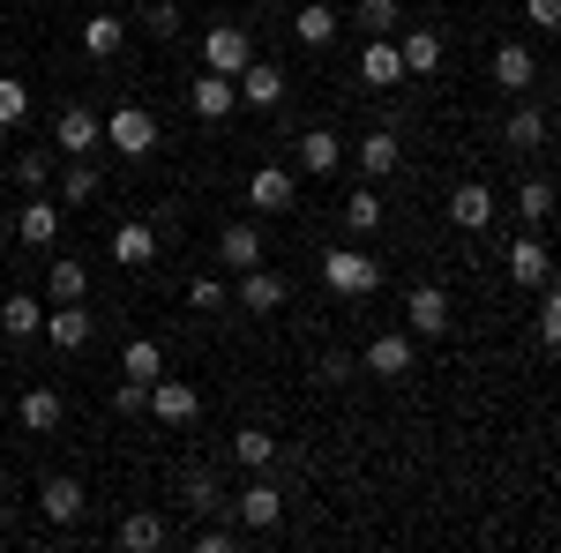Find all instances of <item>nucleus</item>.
I'll return each instance as SVG.
<instances>
[{"label": "nucleus", "mask_w": 561, "mask_h": 553, "mask_svg": "<svg viewBox=\"0 0 561 553\" xmlns=\"http://www.w3.org/2000/svg\"><path fill=\"white\" fill-rule=\"evenodd\" d=\"M322 285L337 299H367V292H382V262L367 255V247H330L322 255Z\"/></svg>", "instance_id": "f257e3e1"}, {"label": "nucleus", "mask_w": 561, "mask_h": 553, "mask_svg": "<svg viewBox=\"0 0 561 553\" xmlns=\"http://www.w3.org/2000/svg\"><path fill=\"white\" fill-rule=\"evenodd\" d=\"M203 60H210L217 76H240V68L255 60V38H248V23H210V31H203Z\"/></svg>", "instance_id": "f03ea898"}, {"label": "nucleus", "mask_w": 561, "mask_h": 553, "mask_svg": "<svg viewBox=\"0 0 561 553\" xmlns=\"http://www.w3.org/2000/svg\"><path fill=\"white\" fill-rule=\"evenodd\" d=\"M105 142H113L121 158H150V150H158V120H150L142 105H121V113H105Z\"/></svg>", "instance_id": "7ed1b4c3"}, {"label": "nucleus", "mask_w": 561, "mask_h": 553, "mask_svg": "<svg viewBox=\"0 0 561 553\" xmlns=\"http://www.w3.org/2000/svg\"><path fill=\"white\" fill-rule=\"evenodd\" d=\"M90 330H98V322H90V307H83V299H53V314H45V330H38V337L53 344V352H83Z\"/></svg>", "instance_id": "20e7f679"}, {"label": "nucleus", "mask_w": 561, "mask_h": 553, "mask_svg": "<svg viewBox=\"0 0 561 553\" xmlns=\"http://www.w3.org/2000/svg\"><path fill=\"white\" fill-rule=\"evenodd\" d=\"M53 142H60V158H90V150L105 142V120H98L90 105H60V120H53Z\"/></svg>", "instance_id": "39448f33"}, {"label": "nucleus", "mask_w": 561, "mask_h": 553, "mask_svg": "<svg viewBox=\"0 0 561 553\" xmlns=\"http://www.w3.org/2000/svg\"><path fill=\"white\" fill-rule=\"evenodd\" d=\"M232 83H240V105H255V113H277L285 105V68L277 60H248Z\"/></svg>", "instance_id": "423d86ee"}, {"label": "nucleus", "mask_w": 561, "mask_h": 553, "mask_svg": "<svg viewBox=\"0 0 561 553\" xmlns=\"http://www.w3.org/2000/svg\"><path fill=\"white\" fill-rule=\"evenodd\" d=\"M232 509H240V531H277V523H285V494H277L270 479H248Z\"/></svg>", "instance_id": "0eeeda50"}, {"label": "nucleus", "mask_w": 561, "mask_h": 553, "mask_svg": "<svg viewBox=\"0 0 561 553\" xmlns=\"http://www.w3.org/2000/svg\"><path fill=\"white\" fill-rule=\"evenodd\" d=\"M150 412H158L165 426H195V419H203V389H195V382H165V375H158V382H150Z\"/></svg>", "instance_id": "6e6552de"}, {"label": "nucleus", "mask_w": 561, "mask_h": 553, "mask_svg": "<svg viewBox=\"0 0 561 553\" xmlns=\"http://www.w3.org/2000/svg\"><path fill=\"white\" fill-rule=\"evenodd\" d=\"M359 367H367L375 382H404V375H412V337H404V330H389V337H375L367 352H359Z\"/></svg>", "instance_id": "1a4fd4ad"}, {"label": "nucleus", "mask_w": 561, "mask_h": 553, "mask_svg": "<svg viewBox=\"0 0 561 553\" xmlns=\"http://www.w3.org/2000/svg\"><path fill=\"white\" fill-rule=\"evenodd\" d=\"M187 105H195V120H225V113L240 105V83H232V76H217V68H203V76L187 83Z\"/></svg>", "instance_id": "9d476101"}, {"label": "nucleus", "mask_w": 561, "mask_h": 553, "mask_svg": "<svg viewBox=\"0 0 561 553\" xmlns=\"http://www.w3.org/2000/svg\"><path fill=\"white\" fill-rule=\"evenodd\" d=\"M397 53H404V76H420V83H427V76H442V60H449V45H442V31H434V23L404 31V45H397Z\"/></svg>", "instance_id": "9b49d317"}, {"label": "nucleus", "mask_w": 561, "mask_h": 553, "mask_svg": "<svg viewBox=\"0 0 561 553\" xmlns=\"http://www.w3.org/2000/svg\"><path fill=\"white\" fill-rule=\"evenodd\" d=\"M449 224H457V232H486V224H494V187H486V180H465V187L449 195Z\"/></svg>", "instance_id": "f8f14e48"}, {"label": "nucleus", "mask_w": 561, "mask_h": 553, "mask_svg": "<svg viewBox=\"0 0 561 553\" xmlns=\"http://www.w3.org/2000/svg\"><path fill=\"white\" fill-rule=\"evenodd\" d=\"M248 203H255V210H293V203H300V180H293V172L285 165H262L255 180H248Z\"/></svg>", "instance_id": "ddd939ff"}, {"label": "nucleus", "mask_w": 561, "mask_h": 553, "mask_svg": "<svg viewBox=\"0 0 561 553\" xmlns=\"http://www.w3.org/2000/svg\"><path fill=\"white\" fill-rule=\"evenodd\" d=\"M404 322H412L420 337H442V330H449V292H442V285H412V299H404Z\"/></svg>", "instance_id": "4468645a"}, {"label": "nucleus", "mask_w": 561, "mask_h": 553, "mask_svg": "<svg viewBox=\"0 0 561 553\" xmlns=\"http://www.w3.org/2000/svg\"><path fill=\"white\" fill-rule=\"evenodd\" d=\"M486 76H494L502 90H531V83H539V60H531V45H494Z\"/></svg>", "instance_id": "2eb2a0df"}, {"label": "nucleus", "mask_w": 561, "mask_h": 553, "mask_svg": "<svg viewBox=\"0 0 561 553\" xmlns=\"http://www.w3.org/2000/svg\"><path fill=\"white\" fill-rule=\"evenodd\" d=\"M554 277V262H547V247H539V232H524L517 247H510V285H524V292H539Z\"/></svg>", "instance_id": "dca6fc26"}, {"label": "nucleus", "mask_w": 561, "mask_h": 553, "mask_svg": "<svg viewBox=\"0 0 561 553\" xmlns=\"http://www.w3.org/2000/svg\"><path fill=\"white\" fill-rule=\"evenodd\" d=\"M240 307H248V314H277V307H285V277H277V269H240Z\"/></svg>", "instance_id": "f3484780"}, {"label": "nucleus", "mask_w": 561, "mask_h": 553, "mask_svg": "<svg viewBox=\"0 0 561 553\" xmlns=\"http://www.w3.org/2000/svg\"><path fill=\"white\" fill-rule=\"evenodd\" d=\"M15 419L31 426V434H53V426L68 419V396H60V389H23V404H15Z\"/></svg>", "instance_id": "a211bd4d"}, {"label": "nucleus", "mask_w": 561, "mask_h": 553, "mask_svg": "<svg viewBox=\"0 0 561 553\" xmlns=\"http://www.w3.org/2000/svg\"><path fill=\"white\" fill-rule=\"evenodd\" d=\"M150 255H158V232H150V224H113V262H121V269H150Z\"/></svg>", "instance_id": "6ab92c4d"}, {"label": "nucleus", "mask_w": 561, "mask_h": 553, "mask_svg": "<svg viewBox=\"0 0 561 553\" xmlns=\"http://www.w3.org/2000/svg\"><path fill=\"white\" fill-rule=\"evenodd\" d=\"M113 539H121L128 553H158L173 531H165V516H158V509H135V516H121V531H113Z\"/></svg>", "instance_id": "aec40b11"}, {"label": "nucleus", "mask_w": 561, "mask_h": 553, "mask_svg": "<svg viewBox=\"0 0 561 553\" xmlns=\"http://www.w3.org/2000/svg\"><path fill=\"white\" fill-rule=\"evenodd\" d=\"M121 45H128V23H121L113 8H98V15L83 23V53H90V60H113Z\"/></svg>", "instance_id": "412c9836"}, {"label": "nucleus", "mask_w": 561, "mask_h": 553, "mask_svg": "<svg viewBox=\"0 0 561 553\" xmlns=\"http://www.w3.org/2000/svg\"><path fill=\"white\" fill-rule=\"evenodd\" d=\"M15 240H23V247H53V240H60V203H23Z\"/></svg>", "instance_id": "4be33fe9"}, {"label": "nucleus", "mask_w": 561, "mask_h": 553, "mask_svg": "<svg viewBox=\"0 0 561 553\" xmlns=\"http://www.w3.org/2000/svg\"><path fill=\"white\" fill-rule=\"evenodd\" d=\"M359 76H367V90H389V83H404V53L389 38H375L367 53H359Z\"/></svg>", "instance_id": "5701e85b"}, {"label": "nucleus", "mask_w": 561, "mask_h": 553, "mask_svg": "<svg viewBox=\"0 0 561 553\" xmlns=\"http://www.w3.org/2000/svg\"><path fill=\"white\" fill-rule=\"evenodd\" d=\"M337 165H345V142H337L330 128H307L300 135V172H314V180H322V172H337Z\"/></svg>", "instance_id": "b1692460"}, {"label": "nucleus", "mask_w": 561, "mask_h": 553, "mask_svg": "<svg viewBox=\"0 0 561 553\" xmlns=\"http://www.w3.org/2000/svg\"><path fill=\"white\" fill-rule=\"evenodd\" d=\"M45 330V307L31 292H8L0 299V337H38Z\"/></svg>", "instance_id": "393cba45"}, {"label": "nucleus", "mask_w": 561, "mask_h": 553, "mask_svg": "<svg viewBox=\"0 0 561 553\" xmlns=\"http://www.w3.org/2000/svg\"><path fill=\"white\" fill-rule=\"evenodd\" d=\"M397 165H404V150H397V135H389V128L359 135V172H367V180H389Z\"/></svg>", "instance_id": "a878e982"}, {"label": "nucleus", "mask_w": 561, "mask_h": 553, "mask_svg": "<svg viewBox=\"0 0 561 553\" xmlns=\"http://www.w3.org/2000/svg\"><path fill=\"white\" fill-rule=\"evenodd\" d=\"M232 457L248 471H270L277 464V434H270V426H240V434H232Z\"/></svg>", "instance_id": "bb28decb"}, {"label": "nucleus", "mask_w": 561, "mask_h": 553, "mask_svg": "<svg viewBox=\"0 0 561 553\" xmlns=\"http://www.w3.org/2000/svg\"><path fill=\"white\" fill-rule=\"evenodd\" d=\"M293 31H300V45H330L337 38V8H330V0H300Z\"/></svg>", "instance_id": "cd10ccee"}, {"label": "nucleus", "mask_w": 561, "mask_h": 553, "mask_svg": "<svg viewBox=\"0 0 561 553\" xmlns=\"http://www.w3.org/2000/svg\"><path fill=\"white\" fill-rule=\"evenodd\" d=\"M38 509L53 516V523H76V516H83V486H76V479H45Z\"/></svg>", "instance_id": "c85d7f7f"}, {"label": "nucleus", "mask_w": 561, "mask_h": 553, "mask_svg": "<svg viewBox=\"0 0 561 553\" xmlns=\"http://www.w3.org/2000/svg\"><path fill=\"white\" fill-rule=\"evenodd\" d=\"M217 255L232 262V269H255V262H262V232H255V224H225Z\"/></svg>", "instance_id": "c756f323"}, {"label": "nucleus", "mask_w": 561, "mask_h": 553, "mask_svg": "<svg viewBox=\"0 0 561 553\" xmlns=\"http://www.w3.org/2000/svg\"><path fill=\"white\" fill-rule=\"evenodd\" d=\"M375 224H382V195H375V187H352V195H345V232H352V240H367Z\"/></svg>", "instance_id": "7c9ffc66"}, {"label": "nucleus", "mask_w": 561, "mask_h": 553, "mask_svg": "<svg viewBox=\"0 0 561 553\" xmlns=\"http://www.w3.org/2000/svg\"><path fill=\"white\" fill-rule=\"evenodd\" d=\"M121 375H128V382H158V375H165V352L150 337H135L128 352H121Z\"/></svg>", "instance_id": "2f4dec72"}, {"label": "nucleus", "mask_w": 561, "mask_h": 553, "mask_svg": "<svg viewBox=\"0 0 561 553\" xmlns=\"http://www.w3.org/2000/svg\"><path fill=\"white\" fill-rule=\"evenodd\" d=\"M517 217H524V232H539V224L554 217V187H547V180H524L517 187Z\"/></svg>", "instance_id": "473e14b6"}, {"label": "nucleus", "mask_w": 561, "mask_h": 553, "mask_svg": "<svg viewBox=\"0 0 561 553\" xmlns=\"http://www.w3.org/2000/svg\"><path fill=\"white\" fill-rule=\"evenodd\" d=\"M23 120H31V83L0 76V128H23Z\"/></svg>", "instance_id": "72a5a7b5"}, {"label": "nucleus", "mask_w": 561, "mask_h": 553, "mask_svg": "<svg viewBox=\"0 0 561 553\" xmlns=\"http://www.w3.org/2000/svg\"><path fill=\"white\" fill-rule=\"evenodd\" d=\"M510 150H539V142H547V120H539V113H531V105H517V113H510Z\"/></svg>", "instance_id": "f704fd0d"}, {"label": "nucleus", "mask_w": 561, "mask_h": 553, "mask_svg": "<svg viewBox=\"0 0 561 553\" xmlns=\"http://www.w3.org/2000/svg\"><path fill=\"white\" fill-rule=\"evenodd\" d=\"M180 509H195V516L217 509V479L210 471H180Z\"/></svg>", "instance_id": "c9c22d12"}, {"label": "nucleus", "mask_w": 561, "mask_h": 553, "mask_svg": "<svg viewBox=\"0 0 561 553\" xmlns=\"http://www.w3.org/2000/svg\"><path fill=\"white\" fill-rule=\"evenodd\" d=\"M45 285H53V299H83V292H90V269H83V262H68V255H60Z\"/></svg>", "instance_id": "e433bc0d"}, {"label": "nucleus", "mask_w": 561, "mask_h": 553, "mask_svg": "<svg viewBox=\"0 0 561 553\" xmlns=\"http://www.w3.org/2000/svg\"><path fill=\"white\" fill-rule=\"evenodd\" d=\"M539 344L561 352V277H547V307H539Z\"/></svg>", "instance_id": "4c0bfd02"}, {"label": "nucleus", "mask_w": 561, "mask_h": 553, "mask_svg": "<svg viewBox=\"0 0 561 553\" xmlns=\"http://www.w3.org/2000/svg\"><path fill=\"white\" fill-rule=\"evenodd\" d=\"M113 412H121V419H142V412H150V382H128V375H121V389H113Z\"/></svg>", "instance_id": "58836bf2"}, {"label": "nucleus", "mask_w": 561, "mask_h": 553, "mask_svg": "<svg viewBox=\"0 0 561 553\" xmlns=\"http://www.w3.org/2000/svg\"><path fill=\"white\" fill-rule=\"evenodd\" d=\"M15 180H23V187L38 195L45 180H53V150H23V158H15Z\"/></svg>", "instance_id": "ea45409f"}, {"label": "nucleus", "mask_w": 561, "mask_h": 553, "mask_svg": "<svg viewBox=\"0 0 561 553\" xmlns=\"http://www.w3.org/2000/svg\"><path fill=\"white\" fill-rule=\"evenodd\" d=\"M90 195H98V172L76 158V165H68V180H60V203H90Z\"/></svg>", "instance_id": "a19ab883"}, {"label": "nucleus", "mask_w": 561, "mask_h": 553, "mask_svg": "<svg viewBox=\"0 0 561 553\" xmlns=\"http://www.w3.org/2000/svg\"><path fill=\"white\" fill-rule=\"evenodd\" d=\"M187 307H195V314H217V307H225V277H195V285H187Z\"/></svg>", "instance_id": "79ce46f5"}, {"label": "nucleus", "mask_w": 561, "mask_h": 553, "mask_svg": "<svg viewBox=\"0 0 561 553\" xmlns=\"http://www.w3.org/2000/svg\"><path fill=\"white\" fill-rule=\"evenodd\" d=\"M142 31H150V38H173V31H180V8H173V0H150V8H142Z\"/></svg>", "instance_id": "37998d69"}, {"label": "nucleus", "mask_w": 561, "mask_h": 553, "mask_svg": "<svg viewBox=\"0 0 561 553\" xmlns=\"http://www.w3.org/2000/svg\"><path fill=\"white\" fill-rule=\"evenodd\" d=\"M359 31H397V0H359Z\"/></svg>", "instance_id": "c03bdc74"}, {"label": "nucleus", "mask_w": 561, "mask_h": 553, "mask_svg": "<svg viewBox=\"0 0 561 553\" xmlns=\"http://www.w3.org/2000/svg\"><path fill=\"white\" fill-rule=\"evenodd\" d=\"M524 15H531L539 31H561V0H524Z\"/></svg>", "instance_id": "a18cd8bd"}, {"label": "nucleus", "mask_w": 561, "mask_h": 553, "mask_svg": "<svg viewBox=\"0 0 561 553\" xmlns=\"http://www.w3.org/2000/svg\"><path fill=\"white\" fill-rule=\"evenodd\" d=\"M232 539H240V531H217V523H210V531H195V546H203V553H232Z\"/></svg>", "instance_id": "49530a36"}, {"label": "nucleus", "mask_w": 561, "mask_h": 553, "mask_svg": "<svg viewBox=\"0 0 561 553\" xmlns=\"http://www.w3.org/2000/svg\"><path fill=\"white\" fill-rule=\"evenodd\" d=\"M352 367H359V359H345V352H330V359H322V382H352Z\"/></svg>", "instance_id": "de8ad7c7"}, {"label": "nucleus", "mask_w": 561, "mask_h": 553, "mask_svg": "<svg viewBox=\"0 0 561 553\" xmlns=\"http://www.w3.org/2000/svg\"><path fill=\"white\" fill-rule=\"evenodd\" d=\"M554 113H561V90H554Z\"/></svg>", "instance_id": "09e8293b"}]
</instances>
